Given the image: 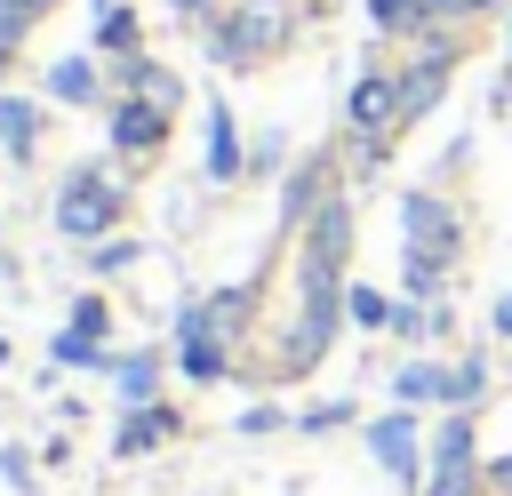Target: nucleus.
<instances>
[{"mask_svg": "<svg viewBox=\"0 0 512 496\" xmlns=\"http://www.w3.org/2000/svg\"><path fill=\"white\" fill-rule=\"evenodd\" d=\"M352 200H320V216L304 224V256H296V320H288V344L272 352V376H312L336 344V320H344V264H352Z\"/></svg>", "mask_w": 512, "mask_h": 496, "instance_id": "nucleus-1", "label": "nucleus"}, {"mask_svg": "<svg viewBox=\"0 0 512 496\" xmlns=\"http://www.w3.org/2000/svg\"><path fill=\"white\" fill-rule=\"evenodd\" d=\"M464 240H472V232H464V208H456L448 192H408V200H400V280H408L416 304H440Z\"/></svg>", "mask_w": 512, "mask_h": 496, "instance_id": "nucleus-2", "label": "nucleus"}, {"mask_svg": "<svg viewBox=\"0 0 512 496\" xmlns=\"http://www.w3.org/2000/svg\"><path fill=\"white\" fill-rule=\"evenodd\" d=\"M424 496H488V480H480V432H472V416H456V408L432 424Z\"/></svg>", "mask_w": 512, "mask_h": 496, "instance_id": "nucleus-3", "label": "nucleus"}, {"mask_svg": "<svg viewBox=\"0 0 512 496\" xmlns=\"http://www.w3.org/2000/svg\"><path fill=\"white\" fill-rule=\"evenodd\" d=\"M288 32H296V16H288L280 0H248V8H232V16L208 32V48H216L224 64H264V56L288 48Z\"/></svg>", "mask_w": 512, "mask_h": 496, "instance_id": "nucleus-4", "label": "nucleus"}, {"mask_svg": "<svg viewBox=\"0 0 512 496\" xmlns=\"http://www.w3.org/2000/svg\"><path fill=\"white\" fill-rule=\"evenodd\" d=\"M344 128L360 136V144H392L408 120H400V72H384V56L368 48V64H360V80H352V96H344Z\"/></svg>", "mask_w": 512, "mask_h": 496, "instance_id": "nucleus-5", "label": "nucleus"}, {"mask_svg": "<svg viewBox=\"0 0 512 496\" xmlns=\"http://www.w3.org/2000/svg\"><path fill=\"white\" fill-rule=\"evenodd\" d=\"M120 208H128V200H120V184H112L104 168H72V176H64V200H56V224H64L72 240H96V232L120 224Z\"/></svg>", "mask_w": 512, "mask_h": 496, "instance_id": "nucleus-6", "label": "nucleus"}, {"mask_svg": "<svg viewBox=\"0 0 512 496\" xmlns=\"http://www.w3.org/2000/svg\"><path fill=\"white\" fill-rule=\"evenodd\" d=\"M368 456L400 480V488H416V472L432 464V440L416 432V408H392V416H376L368 424Z\"/></svg>", "mask_w": 512, "mask_h": 496, "instance_id": "nucleus-7", "label": "nucleus"}, {"mask_svg": "<svg viewBox=\"0 0 512 496\" xmlns=\"http://www.w3.org/2000/svg\"><path fill=\"white\" fill-rule=\"evenodd\" d=\"M112 144H120V152H136V160H144V152H160V144H168V112H160V104H144V96H120V104H112Z\"/></svg>", "mask_w": 512, "mask_h": 496, "instance_id": "nucleus-8", "label": "nucleus"}, {"mask_svg": "<svg viewBox=\"0 0 512 496\" xmlns=\"http://www.w3.org/2000/svg\"><path fill=\"white\" fill-rule=\"evenodd\" d=\"M320 200H336V168H328V160H304V168L288 176V192H280V216H288V224H312Z\"/></svg>", "mask_w": 512, "mask_h": 496, "instance_id": "nucleus-9", "label": "nucleus"}, {"mask_svg": "<svg viewBox=\"0 0 512 496\" xmlns=\"http://www.w3.org/2000/svg\"><path fill=\"white\" fill-rule=\"evenodd\" d=\"M440 96H448V64H416V56H408V64H400V120L416 128L424 112H440Z\"/></svg>", "mask_w": 512, "mask_h": 496, "instance_id": "nucleus-10", "label": "nucleus"}, {"mask_svg": "<svg viewBox=\"0 0 512 496\" xmlns=\"http://www.w3.org/2000/svg\"><path fill=\"white\" fill-rule=\"evenodd\" d=\"M392 400L400 408H440L448 400V368L440 360H400L392 368Z\"/></svg>", "mask_w": 512, "mask_h": 496, "instance_id": "nucleus-11", "label": "nucleus"}, {"mask_svg": "<svg viewBox=\"0 0 512 496\" xmlns=\"http://www.w3.org/2000/svg\"><path fill=\"white\" fill-rule=\"evenodd\" d=\"M240 168H248V152H240V120H232L224 104H208V176L232 184Z\"/></svg>", "mask_w": 512, "mask_h": 496, "instance_id": "nucleus-12", "label": "nucleus"}, {"mask_svg": "<svg viewBox=\"0 0 512 496\" xmlns=\"http://www.w3.org/2000/svg\"><path fill=\"white\" fill-rule=\"evenodd\" d=\"M488 400V360L480 352H464V360H448V400L440 408H456V416H472Z\"/></svg>", "mask_w": 512, "mask_h": 496, "instance_id": "nucleus-13", "label": "nucleus"}, {"mask_svg": "<svg viewBox=\"0 0 512 496\" xmlns=\"http://www.w3.org/2000/svg\"><path fill=\"white\" fill-rule=\"evenodd\" d=\"M368 24H376L384 40H408V32L432 24V0H368Z\"/></svg>", "mask_w": 512, "mask_h": 496, "instance_id": "nucleus-14", "label": "nucleus"}, {"mask_svg": "<svg viewBox=\"0 0 512 496\" xmlns=\"http://www.w3.org/2000/svg\"><path fill=\"white\" fill-rule=\"evenodd\" d=\"M168 432H176V416H168V408H136V416L120 424V456H136V448H160Z\"/></svg>", "mask_w": 512, "mask_h": 496, "instance_id": "nucleus-15", "label": "nucleus"}, {"mask_svg": "<svg viewBox=\"0 0 512 496\" xmlns=\"http://www.w3.org/2000/svg\"><path fill=\"white\" fill-rule=\"evenodd\" d=\"M392 312H400V304H392L384 288H344V320H352V328H392Z\"/></svg>", "mask_w": 512, "mask_h": 496, "instance_id": "nucleus-16", "label": "nucleus"}, {"mask_svg": "<svg viewBox=\"0 0 512 496\" xmlns=\"http://www.w3.org/2000/svg\"><path fill=\"white\" fill-rule=\"evenodd\" d=\"M0 136H8V152H32L40 144V112L24 96H0Z\"/></svg>", "mask_w": 512, "mask_h": 496, "instance_id": "nucleus-17", "label": "nucleus"}, {"mask_svg": "<svg viewBox=\"0 0 512 496\" xmlns=\"http://www.w3.org/2000/svg\"><path fill=\"white\" fill-rule=\"evenodd\" d=\"M488 16H504V0H432V24H456V32H480Z\"/></svg>", "mask_w": 512, "mask_h": 496, "instance_id": "nucleus-18", "label": "nucleus"}, {"mask_svg": "<svg viewBox=\"0 0 512 496\" xmlns=\"http://www.w3.org/2000/svg\"><path fill=\"white\" fill-rule=\"evenodd\" d=\"M48 96H64V104H88V96H96V72H88L80 56H64V64L48 72Z\"/></svg>", "mask_w": 512, "mask_h": 496, "instance_id": "nucleus-19", "label": "nucleus"}, {"mask_svg": "<svg viewBox=\"0 0 512 496\" xmlns=\"http://www.w3.org/2000/svg\"><path fill=\"white\" fill-rule=\"evenodd\" d=\"M104 48H120V56H136V16L128 8H104V32H96Z\"/></svg>", "mask_w": 512, "mask_h": 496, "instance_id": "nucleus-20", "label": "nucleus"}, {"mask_svg": "<svg viewBox=\"0 0 512 496\" xmlns=\"http://www.w3.org/2000/svg\"><path fill=\"white\" fill-rule=\"evenodd\" d=\"M120 392H128L136 408H152V360H128V368H120Z\"/></svg>", "mask_w": 512, "mask_h": 496, "instance_id": "nucleus-21", "label": "nucleus"}, {"mask_svg": "<svg viewBox=\"0 0 512 496\" xmlns=\"http://www.w3.org/2000/svg\"><path fill=\"white\" fill-rule=\"evenodd\" d=\"M336 424H352V400H328V408L304 416V432H336Z\"/></svg>", "mask_w": 512, "mask_h": 496, "instance_id": "nucleus-22", "label": "nucleus"}, {"mask_svg": "<svg viewBox=\"0 0 512 496\" xmlns=\"http://www.w3.org/2000/svg\"><path fill=\"white\" fill-rule=\"evenodd\" d=\"M24 24H32V16H16V8H8V0H0V56H8V48H16V40H24Z\"/></svg>", "mask_w": 512, "mask_h": 496, "instance_id": "nucleus-23", "label": "nucleus"}, {"mask_svg": "<svg viewBox=\"0 0 512 496\" xmlns=\"http://www.w3.org/2000/svg\"><path fill=\"white\" fill-rule=\"evenodd\" d=\"M128 256H136V240H104V248H96V264H104V272H120Z\"/></svg>", "mask_w": 512, "mask_h": 496, "instance_id": "nucleus-24", "label": "nucleus"}, {"mask_svg": "<svg viewBox=\"0 0 512 496\" xmlns=\"http://www.w3.org/2000/svg\"><path fill=\"white\" fill-rule=\"evenodd\" d=\"M480 480H488V496H512V456H496V464H488Z\"/></svg>", "mask_w": 512, "mask_h": 496, "instance_id": "nucleus-25", "label": "nucleus"}, {"mask_svg": "<svg viewBox=\"0 0 512 496\" xmlns=\"http://www.w3.org/2000/svg\"><path fill=\"white\" fill-rule=\"evenodd\" d=\"M488 328H496V336H512V288H504V296L488 304Z\"/></svg>", "mask_w": 512, "mask_h": 496, "instance_id": "nucleus-26", "label": "nucleus"}, {"mask_svg": "<svg viewBox=\"0 0 512 496\" xmlns=\"http://www.w3.org/2000/svg\"><path fill=\"white\" fill-rule=\"evenodd\" d=\"M496 112H512V64H504V80H496V96H488Z\"/></svg>", "mask_w": 512, "mask_h": 496, "instance_id": "nucleus-27", "label": "nucleus"}, {"mask_svg": "<svg viewBox=\"0 0 512 496\" xmlns=\"http://www.w3.org/2000/svg\"><path fill=\"white\" fill-rule=\"evenodd\" d=\"M8 8H16V16H48L56 0H8Z\"/></svg>", "mask_w": 512, "mask_h": 496, "instance_id": "nucleus-28", "label": "nucleus"}, {"mask_svg": "<svg viewBox=\"0 0 512 496\" xmlns=\"http://www.w3.org/2000/svg\"><path fill=\"white\" fill-rule=\"evenodd\" d=\"M504 40H512V8H504Z\"/></svg>", "mask_w": 512, "mask_h": 496, "instance_id": "nucleus-29", "label": "nucleus"}]
</instances>
